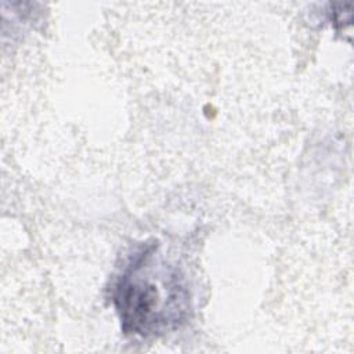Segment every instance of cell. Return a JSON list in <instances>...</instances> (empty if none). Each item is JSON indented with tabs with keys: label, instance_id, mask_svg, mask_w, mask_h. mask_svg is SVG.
I'll return each mask as SVG.
<instances>
[{
	"label": "cell",
	"instance_id": "obj_1",
	"mask_svg": "<svg viewBox=\"0 0 354 354\" xmlns=\"http://www.w3.org/2000/svg\"><path fill=\"white\" fill-rule=\"evenodd\" d=\"M126 333L160 335L181 326L191 310L189 290L178 268L155 254V246L137 253L112 290Z\"/></svg>",
	"mask_w": 354,
	"mask_h": 354
}]
</instances>
